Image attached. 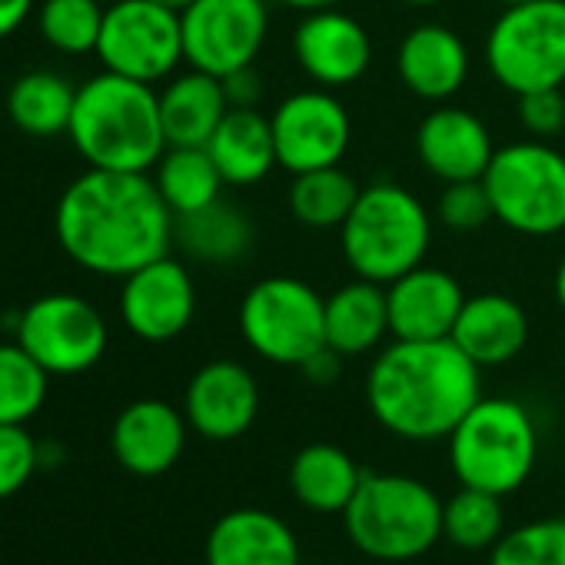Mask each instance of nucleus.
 Listing matches in <instances>:
<instances>
[{
	"label": "nucleus",
	"mask_w": 565,
	"mask_h": 565,
	"mask_svg": "<svg viewBox=\"0 0 565 565\" xmlns=\"http://www.w3.org/2000/svg\"><path fill=\"white\" fill-rule=\"evenodd\" d=\"M54 233L77 266L124 279L167 256L173 213L147 173L90 167L61 193Z\"/></svg>",
	"instance_id": "nucleus-1"
},
{
	"label": "nucleus",
	"mask_w": 565,
	"mask_h": 565,
	"mask_svg": "<svg viewBox=\"0 0 565 565\" xmlns=\"http://www.w3.org/2000/svg\"><path fill=\"white\" fill-rule=\"evenodd\" d=\"M482 370L452 340H396L366 376V403L383 429L409 443L449 439L482 399Z\"/></svg>",
	"instance_id": "nucleus-2"
},
{
	"label": "nucleus",
	"mask_w": 565,
	"mask_h": 565,
	"mask_svg": "<svg viewBox=\"0 0 565 565\" xmlns=\"http://www.w3.org/2000/svg\"><path fill=\"white\" fill-rule=\"evenodd\" d=\"M67 134L90 167L147 173L167 150L160 94L153 84L104 71L77 87Z\"/></svg>",
	"instance_id": "nucleus-3"
},
{
	"label": "nucleus",
	"mask_w": 565,
	"mask_h": 565,
	"mask_svg": "<svg viewBox=\"0 0 565 565\" xmlns=\"http://www.w3.org/2000/svg\"><path fill=\"white\" fill-rule=\"evenodd\" d=\"M350 542L376 562H409L443 539V499L413 476L363 472L343 509Z\"/></svg>",
	"instance_id": "nucleus-4"
},
{
	"label": "nucleus",
	"mask_w": 565,
	"mask_h": 565,
	"mask_svg": "<svg viewBox=\"0 0 565 565\" xmlns=\"http://www.w3.org/2000/svg\"><path fill=\"white\" fill-rule=\"evenodd\" d=\"M433 220L423 200L399 183L363 186L353 213L340 226V243L350 269L390 287L426 259Z\"/></svg>",
	"instance_id": "nucleus-5"
},
{
	"label": "nucleus",
	"mask_w": 565,
	"mask_h": 565,
	"mask_svg": "<svg viewBox=\"0 0 565 565\" xmlns=\"http://www.w3.org/2000/svg\"><path fill=\"white\" fill-rule=\"evenodd\" d=\"M539 459L529 409L509 396H482L449 433V466L462 486L509 495L525 486Z\"/></svg>",
	"instance_id": "nucleus-6"
},
{
	"label": "nucleus",
	"mask_w": 565,
	"mask_h": 565,
	"mask_svg": "<svg viewBox=\"0 0 565 565\" xmlns=\"http://www.w3.org/2000/svg\"><path fill=\"white\" fill-rule=\"evenodd\" d=\"M482 186L492 216L522 236H555L565 230V153L545 140L499 147Z\"/></svg>",
	"instance_id": "nucleus-7"
},
{
	"label": "nucleus",
	"mask_w": 565,
	"mask_h": 565,
	"mask_svg": "<svg viewBox=\"0 0 565 565\" xmlns=\"http://www.w3.org/2000/svg\"><path fill=\"white\" fill-rule=\"evenodd\" d=\"M239 333L256 356L303 366L327 347V300L297 276H266L239 303Z\"/></svg>",
	"instance_id": "nucleus-8"
},
{
	"label": "nucleus",
	"mask_w": 565,
	"mask_h": 565,
	"mask_svg": "<svg viewBox=\"0 0 565 565\" xmlns=\"http://www.w3.org/2000/svg\"><path fill=\"white\" fill-rule=\"evenodd\" d=\"M486 64L499 87L522 97L565 84V0H529L502 8L489 38Z\"/></svg>",
	"instance_id": "nucleus-9"
},
{
	"label": "nucleus",
	"mask_w": 565,
	"mask_h": 565,
	"mask_svg": "<svg viewBox=\"0 0 565 565\" xmlns=\"http://www.w3.org/2000/svg\"><path fill=\"white\" fill-rule=\"evenodd\" d=\"M94 54L110 74L140 84L167 81L183 61L180 14L153 0H117L104 14V31Z\"/></svg>",
	"instance_id": "nucleus-10"
},
{
	"label": "nucleus",
	"mask_w": 565,
	"mask_h": 565,
	"mask_svg": "<svg viewBox=\"0 0 565 565\" xmlns=\"http://www.w3.org/2000/svg\"><path fill=\"white\" fill-rule=\"evenodd\" d=\"M107 340L100 310L74 294H47L18 317V343L51 376L87 373L104 360Z\"/></svg>",
	"instance_id": "nucleus-11"
},
{
	"label": "nucleus",
	"mask_w": 565,
	"mask_h": 565,
	"mask_svg": "<svg viewBox=\"0 0 565 565\" xmlns=\"http://www.w3.org/2000/svg\"><path fill=\"white\" fill-rule=\"evenodd\" d=\"M183 61L203 74L226 77L249 67L269 31L266 0H193L180 14Z\"/></svg>",
	"instance_id": "nucleus-12"
},
{
	"label": "nucleus",
	"mask_w": 565,
	"mask_h": 565,
	"mask_svg": "<svg viewBox=\"0 0 565 565\" xmlns=\"http://www.w3.org/2000/svg\"><path fill=\"white\" fill-rule=\"evenodd\" d=\"M276 163L287 173H307L320 167L343 163L353 124L343 100L327 87L297 90L287 100H279L269 114Z\"/></svg>",
	"instance_id": "nucleus-13"
},
{
	"label": "nucleus",
	"mask_w": 565,
	"mask_h": 565,
	"mask_svg": "<svg viewBox=\"0 0 565 565\" xmlns=\"http://www.w3.org/2000/svg\"><path fill=\"white\" fill-rule=\"evenodd\" d=\"M196 313V287L183 263L160 256L124 276L120 317L127 330L147 343L177 340Z\"/></svg>",
	"instance_id": "nucleus-14"
},
{
	"label": "nucleus",
	"mask_w": 565,
	"mask_h": 565,
	"mask_svg": "<svg viewBox=\"0 0 565 565\" xmlns=\"http://www.w3.org/2000/svg\"><path fill=\"white\" fill-rule=\"evenodd\" d=\"M294 57L317 87L340 90L366 74L373 61V41L356 18L340 8H323L303 14L297 24Z\"/></svg>",
	"instance_id": "nucleus-15"
},
{
	"label": "nucleus",
	"mask_w": 565,
	"mask_h": 565,
	"mask_svg": "<svg viewBox=\"0 0 565 565\" xmlns=\"http://www.w3.org/2000/svg\"><path fill=\"white\" fill-rule=\"evenodd\" d=\"M259 413V386L236 360H213L200 366L183 396V416L193 433L213 443L239 439Z\"/></svg>",
	"instance_id": "nucleus-16"
},
{
	"label": "nucleus",
	"mask_w": 565,
	"mask_h": 565,
	"mask_svg": "<svg viewBox=\"0 0 565 565\" xmlns=\"http://www.w3.org/2000/svg\"><path fill=\"white\" fill-rule=\"evenodd\" d=\"M390 303V333L393 340H449L462 313L466 294L459 279L439 266L419 263L386 287Z\"/></svg>",
	"instance_id": "nucleus-17"
},
{
	"label": "nucleus",
	"mask_w": 565,
	"mask_h": 565,
	"mask_svg": "<svg viewBox=\"0 0 565 565\" xmlns=\"http://www.w3.org/2000/svg\"><path fill=\"white\" fill-rule=\"evenodd\" d=\"M416 157L443 183L482 180L495 147L489 127L462 107H436L416 130Z\"/></svg>",
	"instance_id": "nucleus-18"
},
{
	"label": "nucleus",
	"mask_w": 565,
	"mask_h": 565,
	"mask_svg": "<svg viewBox=\"0 0 565 565\" xmlns=\"http://www.w3.org/2000/svg\"><path fill=\"white\" fill-rule=\"evenodd\" d=\"M186 416L163 399L130 403L110 429L114 459L143 479L163 476L177 466L186 446Z\"/></svg>",
	"instance_id": "nucleus-19"
},
{
	"label": "nucleus",
	"mask_w": 565,
	"mask_h": 565,
	"mask_svg": "<svg viewBox=\"0 0 565 565\" xmlns=\"http://www.w3.org/2000/svg\"><path fill=\"white\" fill-rule=\"evenodd\" d=\"M206 565H300L297 532L266 509H233L206 535Z\"/></svg>",
	"instance_id": "nucleus-20"
},
{
	"label": "nucleus",
	"mask_w": 565,
	"mask_h": 565,
	"mask_svg": "<svg viewBox=\"0 0 565 565\" xmlns=\"http://www.w3.org/2000/svg\"><path fill=\"white\" fill-rule=\"evenodd\" d=\"M396 71L416 97L446 104L469 77L466 41L446 24H419L403 38L396 51Z\"/></svg>",
	"instance_id": "nucleus-21"
},
{
	"label": "nucleus",
	"mask_w": 565,
	"mask_h": 565,
	"mask_svg": "<svg viewBox=\"0 0 565 565\" xmlns=\"http://www.w3.org/2000/svg\"><path fill=\"white\" fill-rule=\"evenodd\" d=\"M479 370L515 360L529 343V317L505 294L466 297L456 330L449 337Z\"/></svg>",
	"instance_id": "nucleus-22"
},
{
	"label": "nucleus",
	"mask_w": 565,
	"mask_h": 565,
	"mask_svg": "<svg viewBox=\"0 0 565 565\" xmlns=\"http://www.w3.org/2000/svg\"><path fill=\"white\" fill-rule=\"evenodd\" d=\"M230 100L223 81L203 71H190L173 77L160 90V120L167 147H206L226 117Z\"/></svg>",
	"instance_id": "nucleus-23"
},
{
	"label": "nucleus",
	"mask_w": 565,
	"mask_h": 565,
	"mask_svg": "<svg viewBox=\"0 0 565 565\" xmlns=\"http://www.w3.org/2000/svg\"><path fill=\"white\" fill-rule=\"evenodd\" d=\"M390 337L386 287L356 276L327 297V347L340 356H366Z\"/></svg>",
	"instance_id": "nucleus-24"
},
{
	"label": "nucleus",
	"mask_w": 565,
	"mask_h": 565,
	"mask_svg": "<svg viewBox=\"0 0 565 565\" xmlns=\"http://www.w3.org/2000/svg\"><path fill=\"white\" fill-rule=\"evenodd\" d=\"M206 150L230 186H253L269 177L273 167H279L269 117H263L256 107H230Z\"/></svg>",
	"instance_id": "nucleus-25"
},
{
	"label": "nucleus",
	"mask_w": 565,
	"mask_h": 565,
	"mask_svg": "<svg viewBox=\"0 0 565 565\" xmlns=\"http://www.w3.org/2000/svg\"><path fill=\"white\" fill-rule=\"evenodd\" d=\"M366 469L333 443H310L290 462V489L313 512H343Z\"/></svg>",
	"instance_id": "nucleus-26"
},
{
	"label": "nucleus",
	"mask_w": 565,
	"mask_h": 565,
	"mask_svg": "<svg viewBox=\"0 0 565 565\" xmlns=\"http://www.w3.org/2000/svg\"><path fill=\"white\" fill-rule=\"evenodd\" d=\"M253 223L223 196L196 213L173 216V239L200 263H236L253 246Z\"/></svg>",
	"instance_id": "nucleus-27"
},
{
	"label": "nucleus",
	"mask_w": 565,
	"mask_h": 565,
	"mask_svg": "<svg viewBox=\"0 0 565 565\" xmlns=\"http://www.w3.org/2000/svg\"><path fill=\"white\" fill-rule=\"evenodd\" d=\"M74 100L77 87H71L61 74L31 71L8 90V117L28 137H57L71 127Z\"/></svg>",
	"instance_id": "nucleus-28"
},
{
	"label": "nucleus",
	"mask_w": 565,
	"mask_h": 565,
	"mask_svg": "<svg viewBox=\"0 0 565 565\" xmlns=\"http://www.w3.org/2000/svg\"><path fill=\"white\" fill-rule=\"evenodd\" d=\"M153 183L173 216H186L216 203L220 190L226 186L206 147H167L157 160Z\"/></svg>",
	"instance_id": "nucleus-29"
},
{
	"label": "nucleus",
	"mask_w": 565,
	"mask_h": 565,
	"mask_svg": "<svg viewBox=\"0 0 565 565\" xmlns=\"http://www.w3.org/2000/svg\"><path fill=\"white\" fill-rule=\"evenodd\" d=\"M363 186L337 163L307 173H294L287 203L297 223L310 230H340L353 213Z\"/></svg>",
	"instance_id": "nucleus-30"
},
{
	"label": "nucleus",
	"mask_w": 565,
	"mask_h": 565,
	"mask_svg": "<svg viewBox=\"0 0 565 565\" xmlns=\"http://www.w3.org/2000/svg\"><path fill=\"white\" fill-rule=\"evenodd\" d=\"M502 525V495L462 486L452 499L443 502V535L462 552L492 548L505 532Z\"/></svg>",
	"instance_id": "nucleus-31"
},
{
	"label": "nucleus",
	"mask_w": 565,
	"mask_h": 565,
	"mask_svg": "<svg viewBox=\"0 0 565 565\" xmlns=\"http://www.w3.org/2000/svg\"><path fill=\"white\" fill-rule=\"evenodd\" d=\"M51 373L21 347L0 343V423L24 426L47 399Z\"/></svg>",
	"instance_id": "nucleus-32"
},
{
	"label": "nucleus",
	"mask_w": 565,
	"mask_h": 565,
	"mask_svg": "<svg viewBox=\"0 0 565 565\" xmlns=\"http://www.w3.org/2000/svg\"><path fill=\"white\" fill-rule=\"evenodd\" d=\"M104 8L97 0H44L41 4V38L61 54H90L97 51L104 31Z\"/></svg>",
	"instance_id": "nucleus-33"
},
{
	"label": "nucleus",
	"mask_w": 565,
	"mask_h": 565,
	"mask_svg": "<svg viewBox=\"0 0 565 565\" xmlns=\"http://www.w3.org/2000/svg\"><path fill=\"white\" fill-rule=\"evenodd\" d=\"M489 565H565V519L522 522L489 548Z\"/></svg>",
	"instance_id": "nucleus-34"
},
{
	"label": "nucleus",
	"mask_w": 565,
	"mask_h": 565,
	"mask_svg": "<svg viewBox=\"0 0 565 565\" xmlns=\"http://www.w3.org/2000/svg\"><path fill=\"white\" fill-rule=\"evenodd\" d=\"M436 216H439L443 226L459 230V233H472V230L486 226L489 220H495L482 180L446 183L443 193H439V203H436Z\"/></svg>",
	"instance_id": "nucleus-35"
},
{
	"label": "nucleus",
	"mask_w": 565,
	"mask_h": 565,
	"mask_svg": "<svg viewBox=\"0 0 565 565\" xmlns=\"http://www.w3.org/2000/svg\"><path fill=\"white\" fill-rule=\"evenodd\" d=\"M41 462V449L24 426L0 423V502L18 495Z\"/></svg>",
	"instance_id": "nucleus-36"
},
{
	"label": "nucleus",
	"mask_w": 565,
	"mask_h": 565,
	"mask_svg": "<svg viewBox=\"0 0 565 565\" xmlns=\"http://www.w3.org/2000/svg\"><path fill=\"white\" fill-rule=\"evenodd\" d=\"M519 120H522L525 134L535 137V140H548V137L562 134V127H565V97H562V87L522 94L519 97Z\"/></svg>",
	"instance_id": "nucleus-37"
},
{
	"label": "nucleus",
	"mask_w": 565,
	"mask_h": 565,
	"mask_svg": "<svg viewBox=\"0 0 565 565\" xmlns=\"http://www.w3.org/2000/svg\"><path fill=\"white\" fill-rule=\"evenodd\" d=\"M223 81V90H226V100L230 107H259V97H263V77L256 74V67H239Z\"/></svg>",
	"instance_id": "nucleus-38"
},
{
	"label": "nucleus",
	"mask_w": 565,
	"mask_h": 565,
	"mask_svg": "<svg viewBox=\"0 0 565 565\" xmlns=\"http://www.w3.org/2000/svg\"><path fill=\"white\" fill-rule=\"evenodd\" d=\"M343 360H347V356H340L333 347H320L300 370H303V376H307L310 383L330 386V383H337V376H340V370H343Z\"/></svg>",
	"instance_id": "nucleus-39"
},
{
	"label": "nucleus",
	"mask_w": 565,
	"mask_h": 565,
	"mask_svg": "<svg viewBox=\"0 0 565 565\" xmlns=\"http://www.w3.org/2000/svg\"><path fill=\"white\" fill-rule=\"evenodd\" d=\"M34 0H0V41L11 38L31 14Z\"/></svg>",
	"instance_id": "nucleus-40"
},
{
	"label": "nucleus",
	"mask_w": 565,
	"mask_h": 565,
	"mask_svg": "<svg viewBox=\"0 0 565 565\" xmlns=\"http://www.w3.org/2000/svg\"><path fill=\"white\" fill-rule=\"evenodd\" d=\"M276 4L290 8V11H303V14H310V11H323V8H340L343 0H276Z\"/></svg>",
	"instance_id": "nucleus-41"
},
{
	"label": "nucleus",
	"mask_w": 565,
	"mask_h": 565,
	"mask_svg": "<svg viewBox=\"0 0 565 565\" xmlns=\"http://www.w3.org/2000/svg\"><path fill=\"white\" fill-rule=\"evenodd\" d=\"M555 300H558V307L565 310V256H562L558 266H555Z\"/></svg>",
	"instance_id": "nucleus-42"
},
{
	"label": "nucleus",
	"mask_w": 565,
	"mask_h": 565,
	"mask_svg": "<svg viewBox=\"0 0 565 565\" xmlns=\"http://www.w3.org/2000/svg\"><path fill=\"white\" fill-rule=\"evenodd\" d=\"M153 4H160V8H167V11H177V14H183L193 0H153Z\"/></svg>",
	"instance_id": "nucleus-43"
},
{
	"label": "nucleus",
	"mask_w": 565,
	"mask_h": 565,
	"mask_svg": "<svg viewBox=\"0 0 565 565\" xmlns=\"http://www.w3.org/2000/svg\"><path fill=\"white\" fill-rule=\"evenodd\" d=\"M409 8H436V4H446V0H403Z\"/></svg>",
	"instance_id": "nucleus-44"
},
{
	"label": "nucleus",
	"mask_w": 565,
	"mask_h": 565,
	"mask_svg": "<svg viewBox=\"0 0 565 565\" xmlns=\"http://www.w3.org/2000/svg\"><path fill=\"white\" fill-rule=\"evenodd\" d=\"M502 8H515V4H529V0H499Z\"/></svg>",
	"instance_id": "nucleus-45"
},
{
	"label": "nucleus",
	"mask_w": 565,
	"mask_h": 565,
	"mask_svg": "<svg viewBox=\"0 0 565 565\" xmlns=\"http://www.w3.org/2000/svg\"><path fill=\"white\" fill-rule=\"evenodd\" d=\"M562 519H565V515H562Z\"/></svg>",
	"instance_id": "nucleus-46"
}]
</instances>
